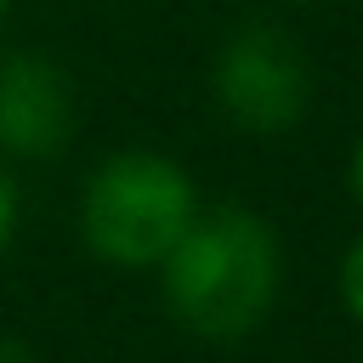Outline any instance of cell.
<instances>
[{
	"label": "cell",
	"instance_id": "1",
	"mask_svg": "<svg viewBox=\"0 0 363 363\" xmlns=\"http://www.w3.org/2000/svg\"><path fill=\"white\" fill-rule=\"evenodd\" d=\"M153 272L170 318L187 335L210 346H233L272 312L284 284V255H278V233L250 204H216L187 221L176 250Z\"/></svg>",
	"mask_w": 363,
	"mask_h": 363
},
{
	"label": "cell",
	"instance_id": "2",
	"mask_svg": "<svg viewBox=\"0 0 363 363\" xmlns=\"http://www.w3.org/2000/svg\"><path fill=\"white\" fill-rule=\"evenodd\" d=\"M199 216L193 176L159 147H119L108 153L79 193V244L119 272L159 267L187 221Z\"/></svg>",
	"mask_w": 363,
	"mask_h": 363
},
{
	"label": "cell",
	"instance_id": "3",
	"mask_svg": "<svg viewBox=\"0 0 363 363\" xmlns=\"http://www.w3.org/2000/svg\"><path fill=\"white\" fill-rule=\"evenodd\" d=\"M210 96L227 113L233 130L250 136H284L306 119L312 102V62L301 40L278 23H238L216 62H210Z\"/></svg>",
	"mask_w": 363,
	"mask_h": 363
},
{
	"label": "cell",
	"instance_id": "4",
	"mask_svg": "<svg viewBox=\"0 0 363 363\" xmlns=\"http://www.w3.org/2000/svg\"><path fill=\"white\" fill-rule=\"evenodd\" d=\"M74 142V79L40 51H0V153L23 164H51Z\"/></svg>",
	"mask_w": 363,
	"mask_h": 363
},
{
	"label": "cell",
	"instance_id": "5",
	"mask_svg": "<svg viewBox=\"0 0 363 363\" xmlns=\"http://www.w3.org/2000/svg\"><path fill=\"white\" fill-rule=\"evenodd\" d=\"M340 301H346V312L363 323V238H352V250H346V261H340Z\"/></svg>",
	"mask_w": 363,
	"mask_h": 363
},
{
	"label": "cell",
	"instance_id": "6",
	"mask_svg": "<svg viewBox=\"0 0 363 363\" xmlns=\"http://www.w3.org/2000/svg\"><path fill=\"white\" fill-rule=\"evenodd\" d=\"M17 221H23V199H17V182H11V170L0 164V255L11 250V238H17Z\"/></svg>",
	"mask_w": 363,
	"mask_h": 363
},
{
	"label": "cell",
	"instance_id": "7",
	"mask_svg": "<svg viewBox=\"0 0 363 363\" xmlns=\"http://www.w3.org/2000/svg\"><path fill=\"white\" fill-rule=\"evenodd\" d=\"M0 363H40L23 340H11V335H0Z\"/></svg>",
	"mask_w": 363,
	"mask_h": 363
},
{
	"label": "cell",
	"instance_id": "8",
	"mask_svg": "<svg viewBox=\"0 0 363 363\" xmlns=\"http://www.w3.org/2000/svg\"><path fill=\"white\" fill-rule=\"evenodd\" d=\"M352 193H357V204H363V142H357V153H352Z\"/></svg>",
	"mask_w": 363,
	"mask_h": 363
},
{
	"label": "cell",
	"instance_id": "9",
	"mask_svg": "<svg viewBox=\"0 0 363 363\" xmlns=\"http://www.w3.org/2000/svg\"><path fill=\"white\" fill-rule=\"evenodd\" d=\"M11 6H17V0H0V23H6V17H11Z\"/></svg>",
	"mask_w": 363,
	"mask_h": 363
},
{
	"label": "cell",
	"instance_id": "10",
	"mask_svg": "<svg viewBox=\"0 0 363 363\" xmlns=\"http://www.w3.org/2000/svg\"><path fill=\"white\" fill-rule=\"evenodd\" d=\"M301 6H318V0H301Z\"/></svg>",
	"mask_w": 363,
	"mask_h": 363
}]
</instances>
